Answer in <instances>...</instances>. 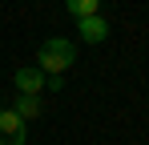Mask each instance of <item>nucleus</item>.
<instances>
[{"instance_id": "2", "label": "nucleus", "mask_w": 149, "mask_h": 145, "mask_svg": "<svg viewBox=\"0 0 149 145\" xmlns=\"http://www.w3.org/2000/svg\"><path fill=\"white\" fill-rule=\"evenodd\" d=\"M28 121H20V113L0 109V145H28Z\"/></svg>"}, {"instance_id": "6", "label": "nucleus", "mask_w": 149, "mask_h": 145, "mask_svg": "<svg viewBox=\"0 0 149 145\" xmlns=\"http://www.w3.org/2000/svg\"><path fill=\"white\" fill-rule=\"evenodd\" d=\"M65 8H69L73 20H81V16H97V12H101V0H65Z\"/></svg>"}, {"instance_id": "7", "label": "nucleus", "mask_w": 149, "mask_h": 145, "mask_svg": "<svg viewBox=\"0 0 149 145\" xmlns=\"http://www.w3.org/2000/svg\"><path fill=\"white\" fill-rule=\"evenodd\" d=\"M45 89H52V93H61V89H65V81H61V77H49V81H45Z\"/></svg>"}, {"instance_id": "3", "label": "nucleus", "mask_w": 149, "mask_h": 145, "mask_svg": "<svg viewBox=\"0 0 149 145\" xmlns=\"http://www.w3.org/2000/svg\"><path fill=\"white\" fill-rule=\"evenodd\" d=\"M77 36H81V40H85V45H105V40H109V20H105V16H81V20H77Z\"/></svg>"}, {"instance_id": "4", "label": "nucleus", "mask_w": 149, "mask_h": 145, "mask_svg": "<svg viewBox=\"0 0 149 145\" xmlns=\"http://www.w3.org/2000/svg\"><path fill=\"white\" fill-rule=\"evenodd\" d=\"M45 72L36 69V65H24V69H16V77H12V85H16V93H32V97H40L45 93Z\"/></svg>"}, {"instance_id": "1", "label": "nucleus", "mask_w": 149, "mask_h": 145, "mask_svg": "<svg viewBox=\"0 0 149 145\" xmlns=\"http://www.w3.org/2000/svg\"><path fill=\"white\" fill-rule=\"evenodd\" d=\"M73 65H77V45L65 40V36H49L45 45L36 48V69L45 77H65Z\"/></svg>"}, {"instance_id": "5", "label": "nucleus", "mask_w": 149, "mask_h": 145, "mask_svg": "<svg viewBox=\"0 0 149 145\" xmlns=\"http://www.w3.org/2000/svg\"><path fill=\"white\" fill-rule=\"evenodd\" d=\"M12 113H20V121L40 117V97H32V93H16V105H12Z\"/></svg>"}]
</instances>
